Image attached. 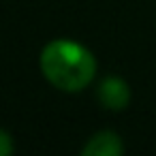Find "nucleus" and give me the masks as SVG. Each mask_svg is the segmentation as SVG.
I'll use <instances>...</instances> for the list:
<instances>
[{"label":"nucleus","mask_w":156,"mask_h":156,"mask_svg":"<svg viewBox=\"0 0 156 156\" xmlns=\"http://www.w3.org/2000/svg\"><path fill=\"white\" fill-rule=\"evenodd\" d=\"M39 71L43 79L62 94H79L96 83V54L71 37L49 39L39 51Z\"/></svg>","instance_id":"1"},{"label":"nucleus","mask_w":156,"mask_h":156,"mask_svg":"<svg viewBox=\"0 0 156 156\" xmlns=\"http://www.w3.org/2000/svg\"><path fill=\"white\" fill-rule=\"evenodd\" d=\"M94 96L105 111L120 113L133 103V88L122 75H103L94 83Z\"/></svg>","instance_id":"2"},{"label":"nucleus","mask_w":156,"mask_h":156,"mask_svg":"<svg viewBox=\"0 0 156 156\" xmlns=\"http://www.w3.org/2000/svg\"><path fill=\"white\" fill-rule=\"evenodd\" d=\"M124 152H126V145L122 135L111 128H101L92 133L79 150L81 156H122Z\"/></svg>","instance_id":"3"},{"label":"nucleus","mask_w":156,"mask_h":156,"mask_svg":"<svg viewBox=\"0 0 156 156\" xmlns=\"http://www.w3.org/2000/svg\"><path fill=\"white\" fill-rule=\"evenodd\" d=\"M15 152V137L0 126V156H11Z\"/></svg>","instance_id":"4"}]
</instances>
